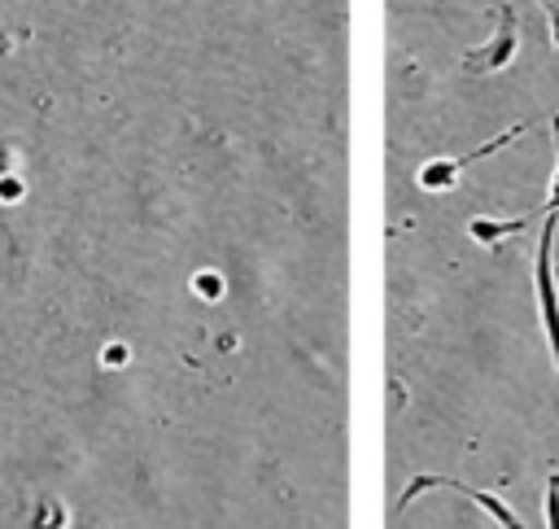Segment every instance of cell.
<instances>
[{"label": "cell", "instance_id": "cell-5", "mask_svg": "<svg viewBox=\"0 0 559 529\" xmlns=\"http://www.w3.org/2000/svg\"><path fill=\"white\" fill-rule=\"evenodd\" d=\"M528 223H533V214H520V219H507V223L502 219H472V236L493 245V240H502V236H511V232H520Z\"/></svg>", "mask_w": 559, "mask_h": 529}, {"label": "cell", "instance_id": "cell-2", "mask_svg": "<svg viewBox=\"0 0 559 529\" xmlns=\"http://www.w3.org/2000/svg\"><path fill=\"white\" fill-rule=\"evenodd\" d=\"M437 485H445V490H454V494L472 498V503H476V507H485V512H489V516H493L502 529H524V525H520V516H515V512H511V507H507L498 494H489V490H472V485H463V481H450V477H432V472L415 477V481L402 490V498H397V512H402V507H411V503H415L424 490H437Z\"/></svg>", "mask_w": 559, "mask_h": 529}, {"label": "cell", "instance_id": "cell-6", "mask_svg": "<svg viewBox=\"0 0 559 529\" xmlns=\"http://www.w3.org/2000/svg\"><path fill=\"white\" fill-rule=\"evenodd\" d=\"M546 17H550V39H555V48H559V0L546 4Z\"/></svg>", "mask_w": 559, "mask_h": 529}, {"label": "cell", "instance_id": "cell-3", "mask_svg": "<svg viewBox=\"0 0 559 529\" xmlns=\"http://www.w3.org/2000/svg\"><path fill=\"white\" fill-rule=\"evenodd\" d=\"M493 13H498V31H493V39H489L485 48L463 52V70H498V66L511 61V52H515V9L498 4Z\"/></svg>", "mask_w": 559, "mask_h": 529}, {"label": "cell", "instance_id": "cell-4", "mask_svg": "<svg viewBox=\"0 0 559 529\" xmlns=\"http://www.w3.org/2000/svg\"><path fill=\"white\" fill-rule=\"evenodd\" d=\"M520 131H524V127H511V131H502L498 140H489V144H480V149H472V153H463V157H450V162H428V166L419 171V184H424V188H450V184L459 179V171H463V166H472L476 157H485V153L502 149V144H507V140H515Z\"/></svg>", "mask_w": 559, "mask_h": 529}, {"label": "cell", "instance_id": "cell-1", "mask_svg": "<svg viewBox=\"0 0 559 529\" xmlns=\"http://www.w3.org/2000/svg\"><path fill=\"white\" fill-rule=\"evenodd\" d=\"M555 223H559V214L542 219L537 258H533V289H537V319H542V332H546L555 367H559V284H555V262H550V254H555Z\"/></svg>", "mask_w": 559, "mask_h": 529}]
</instances>
